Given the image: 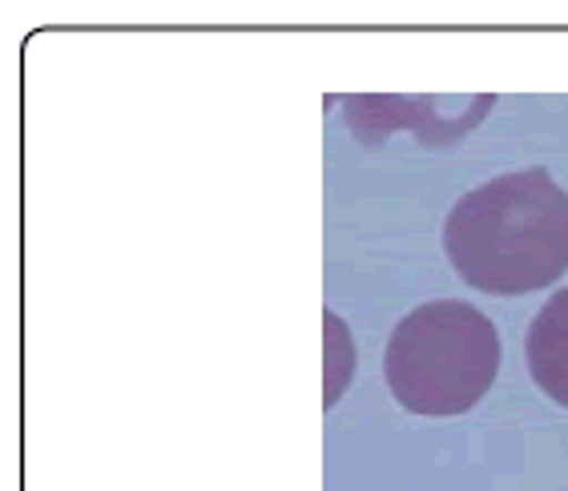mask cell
I'll list each match as a JSON object with an SVG mask.
<instances>
[{"label": "cell", "mask_w": 568, "mask_h": 491, "mask_svg": "<svg viewBox=\"0 0 568 491\" xmlns=\"http://www.w3.org/2000/svg\"><path fill=\"white\" fill-rule=\"evenodd\" d=\"M500 371L493 318L456 298L416 306L395 327L383 375L407 411L427 419L464 416L480 403Z\"/></svg>", "instance_id": "7a4b0ae2"}, {"label": "cell", "mask_w": 568, "mask_h": 491, "mask_svg": "<svg viewBox=\"0 0 568 491\" xmlns=\"http://www.w3.org/2000/svg\"><path fill=\"white\" fill-rule=\"evenodd\" d=\"M444 250L484 295H528L568 270V190L545 165L468 190L444 222Z\"/></svg>", "instance_id": "6da1fadb"}, {"label": "cell", "mask_w": 568, "mask_h": 491, "mask_svg": "<svg viewBox=\"0 0 568 491\" xmlns=\"http://www.w3.org/2000/svg\"><path fill=\"white\" fill-rule=\"evenodd\" d=\"M525 350L536 387L560 407H568V286L536 310Z\"/></svg>", "instance_id": "3957f363"}]
</instances>
